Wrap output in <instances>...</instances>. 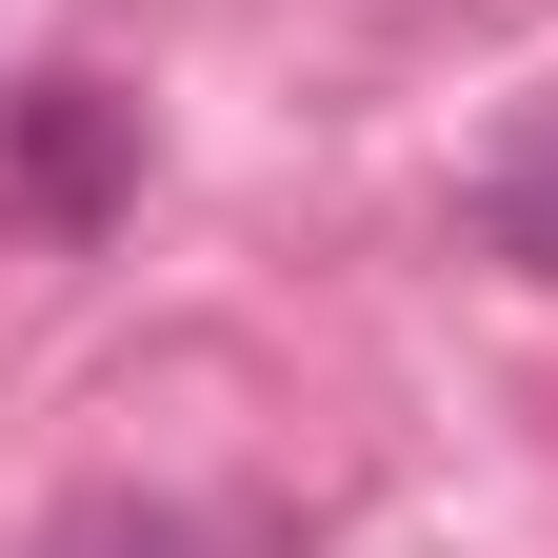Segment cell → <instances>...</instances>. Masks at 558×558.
I'll return each mask as SVG.
<instances>
[{
	"label": "cell",
	"mask_w": 558,
	"mask_h": 558,
	"mask_svg": "<svg viewBox=\"0 0 558 558\" xmlns=\"http://www.w3.org/2000/svg\"><path fill=\"white\" fill-rule=\"evenodd\" d=\"M120 140H140V100L40 81V100H21V199H40V220H100V199H120Z\"/></svg>",
	"instance_id": "6da1fadb"
},
{
	"label": "cell",
	"mask_w": 558,
	"mask_h": 558,
	"mask_svg": "<svg viewBox=\"0 0 558 558\" xmlns=\"http://www.w3.org/2000/svg\"><path fill=\"white\" fill-rule=\"evenodd\" d=\"M40 558H240V538H199L180 499H81V519H40Z\"/></svg>",
	"instance_id": "7a4b0ae2"
},
{
	"label": "cell",
	"mask_w": 558,
	"mask_h": 558,
	"mask_svg": "<svg viewBox=\"0 0 558 558\" xmlns=\"http://www.w3.org/2000/svg\"><path fill=\"white\" fill-rule=\"evenodd\" d=\"M478 240H499L519 279H558V140H519V160L478 180Z\"/></svg>",
	"instance_id": "3957f363"
}]
</instances>
